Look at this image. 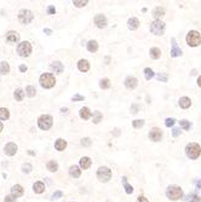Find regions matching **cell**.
<instances>
[{
	"label": "cell",
	"instance_id": "35",
	"mask_svg": "<svg viewBox=\"0 0 201 202\" xmlns=\"http://www.w3.org/2000/svg\"><path fill=\"white\" fill-rule=\"evenodd\" d=\"M103 119V115L100 112H93V124H100Z\"/></svg>",
	"mask_w": 201,
	"mask_h": 202
},
{
	"label": "cell",
	"instance_id": "33",
	"mask_svg": "<svg viewBox=\"0 0 201 202\" xmlns=\"http://www.w3.org/2000/svg\"><path fill=\"white\" fill-rule=\"evenodd\" d=\"M10 117V112L6 108H0V120H7Z\"/></svg>",
	"mask_w": 201,
	"mask_h": 202
},
{
	"label": "cell",
	"instance_id": "10",
	"mask_svg": "<svg viewBox=\"0 0 201 202\" xmlns=\"http://www.w3.org/2000/svg\"><path fill=\"white\" fill-rule=\"evenodd\" d=\"M148 137H149V139L153 140V142H159V140H161V138H162V132H161L160 128L154 127V128H152V130L149 131Z\"/></svg>",
	"mask_w": 201,
	"mask_h": 202
},
{
	"label": "cell",
	"instance_id": "28",
	"mask_svg": "<svg viewBox=\"0 0 201 202\" xmlns=\"http://www.w3.org/2000/svg\"><path fill=\"white\" fill-rule=\"evenodd\" d=\"M10 71V66H9V63L7 62H0V74H2V75H6L7 73Z\"/></svg>",
	"mask_w": 201,
	"mask_h": 202
},
{
	"label": "cell",
	"instance_id": "38",
	"mask_svg": "<svg viewBox=\"0 0 201 202\" xmlns=\"http://www.w3.org/2000/svg\"><path fill=\"white\" fill-rule=\"evenodd\" d=\"M132 126L134 128H141L142 126H144V120H141V119L134 120V121H132Z\"/></svg>",
	"mask_w": 201,
	"mask_h": 202
},
{
	"label": "cell",
	"instance_id": "45",
	"mask_svg": "<svg viewBox=\"0 0 201 202\" xmlns=\"http://www.w3.org/2000/svg\"><path fill=\"white\" fill-rule=\"evenodd\" d=\"M62 196H63V192L62 191H56V192L52 194V200H57V199H59Z\"/></svg>",
	"mask_w": 201,
	"mask_h": 202
},
{
	"label": "cell",
	"instance_id": "4",
	"mask_svg": "<svg viewBox=\"0 0 201 202\" xmlns=\"http://www.w3.org/2000/svg\"><path fill=\"white\" fill-rule=\"evenodd\" d=\"M187 44L191 47H196L201 44V34L198 30H190L185 38Z\"/></svg>",
	"mask_w": 201,
	"mask_h": 202
},
{
	"label": "cell",
	"instance_id": "58",
	"mask_svg": "<svg viewBox=\"0 0 201 202\" xmlns=\"http://www.w3.org/2000/svg\"><path fill=\"white\" fill-rule=\"evenodd\" d=\"M2 128H4V125H2V124H1V122H0V132L2 131Z\"/></svg>",
	"mask_w": 201,
	"mask_h": 202
},
{
	"label": "cell",
	"instance_id": "13",
	"mask_svg": "<svg viewBox=\"0 0 201 202\" xmlns=\"http://www.w3.org/2000/svg\"><path fill=\"white\" fill-rule=\"evenodd\" d=\"M50 69H51L55 74H61V73L63 71L64 67H63V64H62L59 61H56V62H52V63L50 64Z\"/></svg>",
	"mask_w": 201,
	"mask_h": 202
},
{
	"label": "cell",
	"instance_id": "36",
	"mask_svg": "<svg viewBox=\"0 0 201 202\" xmlns=\"http://www.w3.org/2000/svg\"><path fill=\"white\" fill-rule=\"evenodd\" d=\"M35 93H36V90H35L34 86H27V87H26V94H27L28 97H34Z\"/></svg>",
	"mask_w": 201,
	"mask_h": 202
},
{
	"label": "cell",
	"instance_id": "3",
	"mask_svg": "<svg viewBox=\"0 0 201 202\" xmlns=\"http://www.w3.org/2000/svg\"><path fill=\"white\" fill-rule=\"evenodd\" d=\"M39 82H40L41 87H44V89H52L56 84V79L51 73H44V74H41V76L39 79Z\"/></svg>",
	"mask_w": 201,
	"mask_h": 202
},
{
	"label": "cell",
	"instance_id": "41",
	"mask_svg": "<svg viewBox=\"0 0 201 202\" xmlns=\"http://www.w3.org/2000/svg\"><path fill=\"white\" fill-rule=\"evenodd\" d=\"M30 171H32V165H30V163H24L22 166L23 173H29Z\"/></svg>",
	"mask_w": 201,
	"mask_h": 202
},
{
	"label": "cell",
	"instance_id": "43",
	"mask_svg": "<svg viewBox=\"0 0 201 202\" xmlns=\"http://www.w3.org/2000/svg\"><path fill=\"white\" fill-rule=\"evenodd\" d=\"M175 119H171V117H167L166 120H165V125H166V127H171V126H173L175 125Z\"/></svg>",
	"mask_w": 201,
	"mask_h": 202
},
{
	"label": "cell",
	"instance_id": "23",
	"mask_svg": "<svg viewBox=\"0 0 201 202\" xmlns=\"http://www.w3.org/2000/svg\"><path fill=\"white\" fill-rule=\"evenodd\" d=\"M33 190L35 194H41L45 190V184L43 181H35L33 184Z\"/></svg>",
	"mask_w": 201,
	"mask_h": 202
},
{
	"label": "cell",
	"instance_id": "25",
	"mask_svg": "<svg viewBox=\"0 0 201 202\" xmlns=\"http://www.w3.org/2000/svg\"><path fill=\"white\" fill-rule=\"evenodd\" d=\"M164 15H165V9L161 7V6H157V7L153 10V16L155 17V20H160Z\"/></svg>",
	"mask_w": 201,
	"mask_h": 202
},
{
	"label": "cell",
	"instance_id": "49",
	"mask_svg": "<svg viewBox=\"0 0 201 202\" xmlns=\"http://www.w3.org/2000/svg\"><path fill=\"white\" fill-rule=\"evenodd\" d=\"M179 135H180V130L179 128H173L172 130V135L173 137H178Z\"/></svg>",
	"mask_w": 201,
	"mask_h": 202
},
{
	"label": "cell",
	"instance_id": "11",
	"mask_svg": "<svg viewBox=\"0 0 201 202\" xmlns=\"http://www.w3.org/2000/svg\"><path fill=\"white\" fill-rule=\"evenodd\" d=\"M17 145L15 144V143H7L5 148H4V151H5V154L7 155V156H13L16 153H17Z\"/></svg>",
	"mask_w": 201,
	"mask_h": 202
},
{
	"label": "cell",
	"instance_id": "57",
	"mask_svg": "<svg viewBox=\"0 0 201 202\" xmlns=\"http://www.w3.org/2000/svg\"><path fill=\"white\" fill-rule=\"evenodd\" d=\"M198 86H199V87H201V75L198 78Z\"/></svg>",
	"mask_w": 201,
	"mask_h": 202
},
{
	"label": "cell",
	"instance_id": "7",
	"mask_svg": "<svg viewBox=\"0 0 201 202\" xmlns=\"http://www.w3.org/2000/svg\"><path fill=\"white\" fill-rule=\"evenodd\" d=\"M34 20V15L30 10H27V9H23L18 12V21L22 23V24H29Z\"/></svg>",
	"mask_w": 201,
	"mask_h": 202
},
{
	"label": "cell",
	"instance_id": "31",
	"mask_svg": "<svg viewBox=\"0 0 201 202\" xmlns=\"http://www.w3.org/2000/svg\"><path fill=\"white\" fill-rule=\"evenodd\" d=\"M123 185L124 188H125V191H126V194H132L133 192V188H132V185H130L129 183H127V178L126 177H123Z\"/></svg>",
	"mask_w": 201,
	"mask_h": 202
},
{
	"label": "cell",
	"instance_id": "30",
	"mask_svg": "<svg viewBox=\"0 0 201 202\" xmlns=\"http://www.w3.org/2000/svg\"><path fill=\"white\" fill-rule=\"evenodd\" d=\"M87 50L90 52H96L98 50V43L96 40H90L87 43Z\"/></svg>",
	"mask_w": 201,
	"mask_h": 202
},
{
	"label": "cell",
	"instance_id": "29",
	"mask_svg": "<svg viewBox=\"0 0 201 202\" xmlns=\"http://www.w3.org/2000/svg\"><path fill=\"white\" fill-rule=\"evenodd\" d=\"M13 97H15V99L17 102L23 101V98H24V91L22 89H16L15 93H13Z\"/></svg>",
	"mask_w": 201,
	"mask_h": 202
},
{
	"label": "cell",
	"instance_id": "24",
	"mask_svg": "<svg viewBox=\"0 0 201 202\" xmlns=\"http://www.w3.org/2000/svg\"><path fill=\"white\" fill-rule=\"evenodd\" d=\"M91 163H92V161H91V158L87 156H84L80 158V167L82 169H87L91 166Z\"/></svg>",
	"mask_w": 201,
	"mask_h": 202
},
{
	"label": "cell",
	"instance_id": "52",
	"mask_svg": "<svg viewBox=\"0 0 201 202\" xmlns=\"http://www.w3.org/2000/svg\"><path fill=\"white\" fill-rule=\"evenodd\" d=\"M136 202H149V201L145 199L144 196H138V199H137V201Z\"/></svg>",
	"mask_w": 201,
	"mask_h": 202
},
{
	"label": "cell",
	"instance_id": "48",
	"mask_svg": "<svg viewBox=\"0 0 201 202\" xmlns=\"http://www.w3.org/2000/svg\"><path fill=\"white\" fill-rule=\"evenodd\" d=\"M47 13H49V15H55V13H56V7L52 6V5H50V6L47 7Z\"/></svg>",
	"mask_w": 201,
	"mask_h": 202
},
{
	"label": "cell",
	"instance_id": "18",
	"mask_svg": "<svg viewBox=\"0 0 201 202\" xmlns=\"http://www.w3.org/2000/svg\"><path fill=\"white\" fill-rule=\"evenodd\" d=\"M127 27H129L130 30H136V29L139 27V20L136 18V17H131V18H129Z\"/></svg>",
	"mask_w": 201,
	"mask_h": 202
},
{
	"label": "cell",
	"instance_id": "37",
	"mask_svg": "<svg viewBox=\"0 0 201 202\" xmlns=\"http://www.w3.org/2000/svg\"><path fill=\"white\" fill-rule=\"evenodd\" d=\"M144 75H145V79H147V80H150V79L154 76V71H153L150 68H145Z\"/></svg>",
	"mask_w": 201,
	"mask_h": 202
},
{
	"label": "cell",
	"instance_id": "14",
	"mask_svg": "<svg viewBox=\"0 0 201 202\" xmlns=\"http://www.w3.org/2000/svg\"><path fill=\"white\" fill-rule=\"evenodd\" d=\"M171 43H172V50H171V57H178L182 55V50L177 46V43H176V39L172 38L171 39Z\"/></svg>",
	"mask_w": 201,
	"mask_h": 202
},
{
	"label": "cell",
	"instance_id": "56",
	"mask_svg": "<svg viewBox=\"0 0 201 202\" xmlns=\"http://www.w3.org/2000/svg\"><path fill=\"white\" fill-rule=\"evenodd\" d=\"M131 112H133V114H136V112H137V107H136V105L131 107Z\"/></svg>",
	"mask_w": 201,
	"mask_h": 202
},
{
	"label": "cell",
	"instance_id": "40",
	"mask_svg": "<svg viewBox=\"0 0 201 202\" xmlns=\"http://www.w3.org/2000/svg\"><path fill=\"white\" fill-rule=\"evenodd\" d=\"M179 125H180V127L184 128L185 131L190 130V124H189V121H187V120H180V121H179Z\"/></svg>",
	"mask_w": 201,
	"mask_h": 202
},
{
	"label": "cell",
	"instance_id": "22",
	"mask_svg": "<svg viewBox=\"0 0 201 202\" xmlns=\"http://www.w3.org/2000/svg\"><path fill=\"white\" fill-rule=\"evenodd\" d=\"M91 116H92V112H90V109L87 107H84V108L80 109V117L82 120H89Z\"/></svg>",
	"mask_w": 201,
	"mask_h": 202
},
{
	"label": "cell",
	"instance_id": "6",
	"mask_svg": "<svg viewBox=\"0 0 201 202\" xmlns=\"http://www.w3.org/2000/svg\"><path fill=\"white\" fill-rule=\"evenodd\" d=\"M97 178H98V180L102 181V183L109 181L110 178H112V171H110V168H108V167H105V166L100 167L98 171H97Z\"/></svg>",
	"mask_w": 201,
	"mask_h": 202
},
{
	"label": "cell",
	"instance_id": "9",
	"mask_svg": "<svg viewBox=\"0 0 201 202\" xmlns=\"http://www.w3.org/2000/svg\"><path fill=\"white\" fill-rule=\"evenodd\" d=\"M17 53L21 57H28L32 53V45L28 41H22L17 46Z\"/></svg>",
	"mask_w": 201,
	"mask_h": 202
},
{
	"label": "cell",
	"instance_id": "5",
	"mask_svg": "<svg viewBox=\"0 0 201 202\" xmlns=\"http://www.w3.org/2000/svg\"><path fill=\"white\" fill-rule=\"evenodd\" d=\"M52 124H54V119H52L51 115L44 114V115H41V116L38 119V125H39V127H40L41 130H44V131L50 130L51 126H52Z\"/></svg>",
	"mask_w": 201,
	"mask_h": 202
},
{
	"label": "cell",
	"instance_id": "16",
	"mask_svg": "<svg viewBox=\"0 0 201 202\" xmlns=\"http://www.w3.org/2000/svg\"><path fill=\"white\" fill-rule=\"evenodd\" d=\"M137 84H138V80L134 78V76H127V78L125 79V86L127 89H130V90L134 89L137 86Z\"/></svg>",
	"mask_w": 201,
	"mask_h": 202
},
{
	"label": "cell",
	"instance_id": "39",
	"mask_svg": "<svg viewBox=\"0 0 201 202\" xmlns=\"http://www.w3.org/2000/svg\"><path fill=\"white\" fill-rule=\"evenodd\" d=\"M89 4L87 0H84V1H79V0H74L73 1V5H75L77 7H82V6H86Z\"/></svg>",
	"mask_w": 201,
	"mask_h": 202
},
{
	"label": "cell",
	"instance_id": "12",
	"mask_svg": "<svg viewBox=\"0 0 201 202\" xmlns=\"http://www.w3.org/2000/svg\"><path fill=\"white\" fill-rule=\"evenodd\" d=\"M95 24L98 27V28H105L107 27V17L104 16V15H97L96 17H95Z\"/></svg>",
	"mask_w": 201,
	"mask_h": 202
},
{
	"label": "cell",
	"instance_id": "15",
	"mask_svg": "<svg viewBox=\"0 0 201 202\" xmlns=\"http://www.w3.org/2000/svg\"><path fill=\"white\" fill-rule=\"evenodd\" d=\"M6 40L9 43H18L20 41V34L15 30H10L6 34Z\"/></svg>",
	"mask_w": 201,
	"mask_h": 202
},
{
	"label": "cell",
	"instance_id": "32",
	"mask_svg": "<svg viewBox=\"0 0 201 202\" xmlns=\"http://www.w3.org/2000/svg\"><path fill=\"white\" fill-rule=\"evenodd\" d=\"M46 167H47V169L50 171V172H57L58 171V163H57L56 161H49L47 162V165H46Z\"/></svg>",
	"mask_w": 201,
	"mask_h": 202
},
{
	"label": "cell",
	"instance_id": "17",
	"mask_svg": "<svg viewBox=\"0 0 201 202\" xmlns=\"http://www.w3.org/2000/svg\"><path fill=\"white\" fill-rule=\"evenodd\" d=\"M24 190H23V188L20 185V184H16V185H13L11 188V195L12 196H15L16 199L17 197H20V196H22Z\"/></svg>",
	"mask_w": 201,
	"mask_h": 202
},
{
	"label": "cell",
	"instance_id": "20",
	"mask_svg": "<svg viewBox=\"0 0 201 202\" xmlns=\"http://www.w3.org/2000/svg\"><path fill=\"white\" fill-rule=\"evenodd\" d=\"M55 148H56V150H58V151H63L67 148V142L64 139H62V138H58L56 142H55Z\"/></svg>",
	"mask_w": 201,
	"mask_h": 202
},
{
	"label": "cell",
	"instance_id": "19",
	"mask_svg": "<svg viewBox=\"0 0 201 202\" xmlns=\"http://www.w3.org/2000/svg\"><path fill=\"white\" fill-rule=\"evenodd\" d=\"M78 68H79V70L82 71V73L89 71V69H90L89 61H86V59H80L78 62Z\"/></svg>",
	"mask_w": 201,
	"mask_h": 202
},
{
	"label": "cell",
	"instance_id": "2",
	"mask_svg": "<svg viewBox=\"0 0 201 202\" xmlns=\"http://www.w3.org/2000/svg\"><path fill=\"white\" fill-rule=\"evenodd\" d=\"M185 154L191 160H196L201 155V146L198 143H189L185 146Z\"/></svg>",
	"mask_w": 201,
	"mask_h": 202
},
{
	"label": "cell",
	"instance_id": "34",
	"mask_svg": "<svg viewBox=\"0 0 201 202\" xmlns=\"http://www.w3.org/2000/svg\"><path fill=\"white\" fill-rule=\"evenodd\" d=\"M100 89H103V90L109 89V87H110V81H109V79H102L100 81Z\"/></svg>",
	"mask_w": 201,
	"mask_h": 202
},
{
	"label": "cell",
	"instance_id": "47",
	"mask_svg": "<svg viewBox=\"0 0 201 202\" xmlns=\"http://www.w3.org/2000/svg\"><path fill=\"white\" fill-rule=\"evenodd\" d=\"M84 99H85V97H84V96H80V94H75V96H73V97H72V101H73V102L84 101Z\"/></svg>",
	"mask_w": 201,
	"mask_h": 202
},
{
	"label": "cell",
	"instance_id": "21",
	"mask_svg": "<svg viewBox=\"0 0 201 202\" xmlns=\"http://www.w3.org/2000/svg\"><path fill=\"white\" fill-rule=\"evenodd\" d=\"M69 174H70V177H73V178H79L80 177V174H81V169L79 166H70V168H69Z\"/></svg>",
	"mask_w": 201,
	"mask_h": 202
},
{
	"label": "cell",
	"instance_id": "8",
	"mask_svg": "<svg viewBox=\"0 0 201 202\" xmlns=\"http://www.w3.org/2000/svg\"><path fill=\"white\" fill-rule=\"evenodd\" d=\"M150 32L154 35H162L165 33V23L161 20H155L150 24Z\"/></svg>",
	"mask_w": 201,
	"mask_h": 202
},
{
	"label": "cell",
	"instance_id": "26",
	"mask_svg": "<svg viewBox=\"0 0 201 202\" xmlns=\"http://www.w3.org/2000/svg\"><path fill=\"white\" fill-rule=\"evenodd\" d=\"M190 105H191L190 98H188V97H180V99H179V107H180V108L188 109Z\"/></svg>",
	"mask_w": 201,
	"mask_h": 202
},
{
	"label": "cell",
	"instance_id": "1",
	"mask_svg": "<svg viewBox=\"0 0 201 202\" xmlns=\"http://www.w3.org/2000/svg\"><path fill=\"white\" fill-rule=\"evenodd\" d=\"M166 196L172 201H177L183 197V190L178 185H170L166 189Z\"/></svg>",
	"mask_w": 201,
	"mask_h": 202
},
{
	"label": "cell",
	"instance_id": "46",
	"mask_svg": "<svg viewBox=\"0 0 201 202\" xmlns=\"http://www.w3.org/2000/svg\"><path fill=\"white\" fill-rule=\"evenodd\" d=\"M4 202H16V197L12 195H7V196H5Z\"/></svg>",
	"mask_w": 201,
	"mask_h": 202
},
{
	"label": "cell",
	"instance_id": "27",
	"mask_svg": "<svg viewBox=\"0 0 201 202\" xmlns=\"http://www.w3.org/2000/svg\"><path fill=\"white\" fill-rule=\"evenodd\" d=\"M149 55L153 59H159L161 57V50L159 47H152L149 51Z\"/></svg>",
	"mask_w": 201,
	"mask_h": 202
},
{
	"label": "cell",
	"instance_id": "55",
	"mask_svg": "<svg viewBox=\"0 0 201 202\" xmlns=\"http://www.w3.org/2000/svg\"><path fill=\"white\" fill-rule=\"evenodd\" d=\"M44 33L47 34V35H51V34H52V30H51V29H47V28H45Z\"/></svg>",
	"mask_w": 201,
	"mask_h": 202
},
{
	"label": "cell",
	"instance_id": "53",
	"mask_svg": "<svg viewBox=\"0 0 201 202\" xmlns=\"http://www.w3.org/2000/svg\"><path fill=\"white\" fill-rule=\"evenodd\" d=\"M61 114L67 115V114H68V108H61Z\"/></svg>",
	"mask_w": 201,
	"mask_h": 202
},
{
	"label": "cell",
	"instance_id": "44",
	"mask_svg": "<svg viewBox=\"0 0 201 202\" xmlns=\"http://www.w3.org/2000/svg\"><path fill=\"white\" fill-rule=\"evenodd\" d=\"M157 78L159 79V80H161V81H164V82H166L167 81V75L165 74V73H161V74H157Z\"/></svg>",
	"mask_w": 201,
	"mask_h": 202
},
{
	"label": "cell",
	"instance_id": "54",
	"mask_svg": "<svg viewBox=\"0 0 201 202\" xmlns=\"http://www.w3.org/2000/svg\"><path fill=\"white\" fill-rule=\"evenodd\" d=\"M195 185H196V189H201V180H196Z\"/></svg>",
	"mask_w": 201,
	"mask_h": 202
},
{
	"label": "cell",
	"instance_id": "50",
	"mask_svg": "<svg viewBox=\"0 0 201 202\" xmlns=\"http://www.w3.org/2000/svg\"><path fill=\"white\" fill-rule=\"evenodd\" d=\"M190 202H201V197L198 195H194V197L190 199Z\"/></svg>",
	"mask_w": 201,
	"mask_h": 202
},
{
	"label": "cell",
	"instance_id": "42",
	"mask_svg": "<svg viewBox=\"0 0 201 202\" xmlns=\"http://www.w3.org/2000/svg\"><path fill=\"white\" fill-rule=\"evenodd\" d=\"M91 144H92V140H91L90 138H87V137H86V138H82V139H81V145L90 146Z\"/></svg>",
	"mask_w": 201,
	"mask_h": 202
},
{
	"label": "cell",
	"instance_id": "51",
	"mask_svg": "<svg viewBox=\"0 0 201 202\" xmlns=\"http://www.w3.org/2000/svg\"><path fill=\"white\" fill-rule=\"evenodd\" d=\"M27 69H28V67L24 66V64H21V66H20V71H21V73H26Z\"/></svg>",
	"mask_w": 201,
	"mask_h": 202
}]
</instances>
